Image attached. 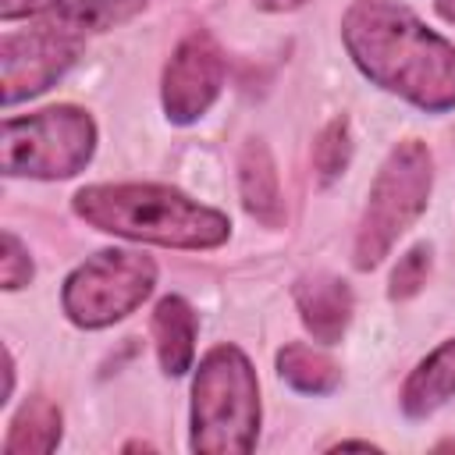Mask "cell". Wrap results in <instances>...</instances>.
<instances>
[{"label":"cell","instance_id":"obj_5","mask_svg":"<svg viewBox=\"0 0 455 455\" xmlns=\"http://www.w3.org/2000/svg\"><path fill=\"white\" fill-rule=\"evenodd\" d=\"M96 149V124L78 107H46L4 121V174L71 178Z\"/></svg>","mask_w":455,"mask_h":455},{"label":"cell","instance_id":"obj_16","mask_svg":"<svg viewBox=\"0 0 455 455\" xmlns=\"http://www.w3.org/2000/svg\"><path fill=\"white\" fill-rule=\"evenodd\" d=\"M348 156H352L348 121H345V117H334V121L320 132V139H316V146H313V167H316V178H320L323 185H331L334 178L345 174Z\"/></svg>","mask_w":455,"mask_h":455},{"label":"cell","instance_id":"obj_13","mask_svg":"<svg viewBox=\"0 0 455 455\" xmlns=\"http://www.w3.org/2000/svg\"><path fill=\"white\" fill-rule=\"evenodd\" d=\"M60 444V409L43 398L32 395L11 419L4 451L7 455H46Z\"/></svg>","mask_w":455,"mask_h":455},{"label":"cell","instance_id":"obj_9","mask_svg":"<svg viewBox=\"0 0 455 455\" xmlns=\"http://www.w3.org/2000/svg\"><path fill=\"white\" fill-rule=\"evenodd\" d=\"M295 306H299V316H302L306 331L323 345L341 341V334L352 320V291L334 274L299 277L295 281Z\"/></svg>","mask_w":455,"mask_h":455},{"label":"cell","instance_id":"obj_1","mask_svg":"<svg viewBox=\"0 0 455 455\" xmlns=\"http://www.w3.org/2000/svg\"><path fill=\"white\" fill-rule=\"evenodd\" d=\"M341 39L373 85L430 114L455 107V46L409 7L395 0H355L341 18Z\"/></svg>","mask_w":455,"mask_h":455},{"label":"cell","instance_id":"obj_22","mask_svg":"<svg viewBox=\"0 0 455 455\" xmlns=\"http://www.w3.org/2000/svg\"><path fill=\"white\" fill-rule=\"evenodd\" d=\"M338 448H363V451H370V448H377V444H370V441H341Z\"/></svg>","mask_w":455,"mask_h":455},{"label":"cell","instance_id":"obj_20","mask_svg":"<svg viewBox=\"0 0 455 455\" xmlns=\"http://www.w3.org/2000/svg\"><path fill=\"white\" fill-rule=\"evenodd\" d=\"M302 4H309V0H256V7H263V11H295Z\"/></svg>","mask_w":455,"mask_h":455},{"label":"cell","instance_id":"obj_21","mask_svg":"<svg viewBox=\"0 0 455 455\" xmlns=\"http://www.w3.org/2000/svg\"><path fill=\"white\" fill-rule=\"evenodd\" d=\"M434 7H437V14H441L444 21L455 25V0H434Z\"/></svg>","mask_w":455,"mask_h":455},{"label":"cell","instance_id":"obj_15","mask_svg":"<svg viewBox=\"0 0 455 455\" xmlns=\"http://www.w3.org/2000/svg\"><path fill=\"white\" fill-rule=\"evenodd\" d=\"M146 0H71L68 7H60L57 14H46L53 21H60L64 28L78 32L82 39L89 32H103V28H114L128 18H135L142 11Z\"/></svg>","mask_w":455,"mask_h":455},{"label":"cell","instance_id":"obj_19","mask_svg":"<svg viewBox=\"0 0 455 455\" xmlns=\"http://www.w3.org/2000/svg\"><path fill=\"white\" fill-rule=\"evenodd\" d=\"M68 4L71 0H0V14H4V21H14V18H46V14H57Z\"/></svg>","mask_w":455,"mask_h":455},{"label":"cell","instance_id":"obj_8","mask_svg":"<svg viewBox=\"0 0 455 455\" xmlns=\"http://www.w3.org/2000/svg\"><path fill=\"white\" fill-rule=\"evenodd\" d=\"M224 85V53L210 32H188L164 68V110L174 124L199 121Z\"/></svg>","mask_w":455,"mask_h":455},{"label":"cell","instance_id":"obj_18","mask_svg":"<svg viewBox=\"0 0 455 455\" xmlns=\"http://www.w3.org/2000/svg\"><path fill=\"white\" fill-rule=\"evenodd\" d=\"M0 281L7 291H18L32 281V256L18 242L14 231H4V252H0Z\"/></svg>","mask_w":455,"mask_h":455},{"label":"cell","instance_id":"obj_14","mask_svg":"<svg viewBox=\"0 0 455 455\" xmlns=\"http://www.w3.org/2000/svg\"><path fill=\"white\" fill-rule=\"evenodd\" d=\"M277 373L288 387L302 391V395H331L341 384V370L331 355H323L320 348H309L302 341H288L277 352Z\"/></svg>","mask_w":455,"mask_h":455},{"label":"cell","instance_id":"obj_10","mask_svg":"<svg viewBox=\"0 0 455 455\" xmlns=\"http://www.w3.org/2000/svg\"><path fill=\"white\" fill-rule=\"evenodd\" d=\"M238 192L249 217H256L263 228L284 224V199L277 185V167L263 139H249L238 156Z\"/></svg>","mask_w":455,"mask_h":455},{"label":"cell","instance_id":"obj_7","mask_svg":"<svg viewBox=\"0 0 455 455\" xmlns=\"http://www.w3.org/2000/svg\"><path fill=\"white\" fill-rule=\"evenodd\" d=\"M82 36L64 28L53 18H39L28 32H7L0 43V75H4V103L14 107L43 89H50L78 57Z\"/></svg>","mask_w":455,"mask_h":455},{"label":"cell","instance_id":"obj_6","mask_svg":"<svg viewBox=\"0 0 455 455\" xmlns=\"http://www.w3.org/2000/svg\"><path fill=\"white\" fill-rule=\"evenodd\" d=\"M156 284V263L142 252L103 249L75 267L60 288V306L71 323L85 331L110 327L135 313Z\"/></svg>","mask_w":455,"mask_h":455},{"label":"cell","instance_id":"obj_4","mask_svg":"<svg viewBox=\"0 0 455 455\" xmlns=\"http://www.w3.org/2000/svg\"><path fill=\"white\" fill-rule=\"evenodd\" d=\"M430 185H434L430 149L419 139L398 142L380 164L366 196V210L359 217L355 249H352V263L359 270L377 267L391 252V245L419 220L430 199Z\"/></svg>","mask_w":455,"mask_h":455},{"label":"cell","instance_id":"obj_12","mask_svg":"<svg viewBox=\"0 0 455 455\" xmlns=\"http://www.w3.org/2000/svg\"><path fill=\"white\" fill-rule=\"evenodd\" d=\"M196 309L181 295H167L153 309V341L167 377H181L196 355Z\"/></svg>","mask_w":455,"mask_h":455},{"label":"cell","instance_id":"obj_3","mask_svg":"<svg viewBox=\"0 0 455 455\" xmlns=\"http://www.w3.org/2000/svg\"><path fill=\"white\" fill-rule=\"evenodd\" d=\"M259 437L256 370L235 345H217L199 359L192 380V451L249 455Z\"/></svg>","mask_w":455,"mask_h":455},{"label":"cell","instance_id":"obj_11","mask_svg":"<svg viewBox=\"0 0 455 455\" xmlns=\"http://www.w3.org/2000/svg\"><path fill=\"white\" fill-rule=\"evenodd\" d=\"M455 398V338L441 341L427 359L416 363L402 387V412L409 419H423Z\"/></svg>","mask_w":455,"mask_h":455},{"label":"cell","instance_id":"obj_17","mask_svg":"<svg viewBox=\"0 0 455 455\" xmlns=\"http://www.w3.org/2000/svg\"><path fill=\"white\" fill-rule=\"evenodd\" d=\"M427 274H430V245H412L398 267L391 270V288L387 295L398 302V299H412L423 284H427Z\"/></svg>","mask_w":455,"mask_h":455},{"label":"cell","instance_id":"obj_2","mask_svg":"<svg viewBox=\"0 0 455 455\" xmlns=\"http://www.w3.org/2000/svg\"><path fill=\"white\" fill-rule=\"evenodd\" d=\"M75 213L107 235L164 249H217L231 235L224 213L167 185H89L75 196Z\"/></svg>","mask_w":455,"mask_h":455}]
</instances>
